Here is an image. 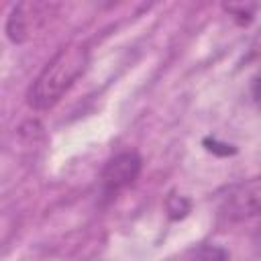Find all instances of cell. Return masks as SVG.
<instances>
[{"mask_svg": "<svg viewBox=\"0 0 261 261\" xmlns=\"http://www.w3.org/2000/svg\"><path fill=\"white\" fill-rule=\"evenodd\" d=\"M88 63H90V51L86 45L71 43L61 47L29 86L27 92L29 106L33 110L53 108L84 75Z\"/></svg>", "mask_w": 261, "mask_h": 261, "instance_id": "6da1fadb", "label": "cell"}, {"mask_svg": "<svg viewBox=\"0 0 261 261\" xmlns=\"http://www.w3.org/2000/svg\"><path fill=\"white\" fill-rule=\"evenodd\" d=\"M143 169V159L137 151H122L110 157L100 175V192L104 200L116 198L122 190L133 186Z\"/></svg>", "mask_w": 261, "mask_h": 261, "instance_id": "7a4b0ae2", "label": "cell"}, {"mask_svg": "<svg viewBox=\"0 0 261 261\" xmlns=\"http://www.w3.org/2000/svg\"><path fill=\"white\" fill-rule=\"evenodd\" d=\"M222 214L232 222L261 216V177L247 179L230 190L224 198Z\"/></svg>", "mask_w": 261, "mask_h": 261, "instance_id": "3957f363", "label": "cell"}, {"mask_svg": "<svg viewBox=\"0 0 261 261\" xmlns=\"http://www.w3.org/2000/svg\"><path fill=\"white\" fill-rule=\"evenodd\" d=\"M41 8L43 6L35 2H20L10 10L6 20V35L12 43H24L33 35V31L37 29V22L41 20L39 16Z\"/></svg>", "mask_w": 261, "mask_h": 261, "instance_id": "277c9868", "label": "cell"}, {"mask_svg": "<svg viewBox=\"0 0 261 261\" xmlns=\"http://www.w3.org/2000/svg\"><path fill=\"white\" fill-rule=\"evenodd\" d=\"M167 208L171 212V218H181L188 214L190 210V202L184 198V196H171L169 202H167Z\"/></svg>", "mask_w": 261, "mask_h": 261, "instance_id": "5b68a950", "label": "cell"}, {"mask_svg": "<svg viewBox=\"0 0 261 261\" xmlns=\"http://www.w3.org/2000/svg\"><path fill=\"white\" fill-rule=\"evenodd\" d=\"M253 8H255V6H234V4L224 6V10H226V12H230V14L239 16L241 20H243V16H247V20H249V18H251V14H253Z\"/></svg>", "mask_w": 261, "mask_h": 261, "instance_id": "8992f818", "label": "cell"}, {"mask_svg": "<svg viewBox=\"0 0 261 261\" xmlns=\"http://www.w3.org/2000/svg\"><path fill=\"white\" fill-rule=\"evenodd\" d=\"M255 98L261 102V77L257 80V84H255Z\"/></svg>", "mask_w": 261, "mask_h": 261, "instance_id": "52a82bcc", "label": "cell"}]
</instances>
